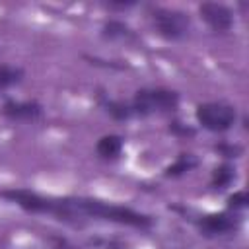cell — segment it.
<instances>
[{
  "label": "cell",
  "mask_w": 249,
  "mask_h": 249,
  "mask_svg": "<svg viewBox=\"0 0 249 249\" xmlns=\"http://www.w3.org/2000/svg\"><path fill=\"white\" fill-rule=\"evenodd\" d=\"M0 198L18 204L29 214H49L58 220H101L136 230H150L154 226L150 214L91 196H45L29 189L12 187L0 191Z\"/></svg>",
  "instance_id": "6da1fadb"
},
{
  "label": "cell",
  "mask_w": 249,
  "mask_h": 249,
  "mask_svg": "<svg viewBox=\"0 0 249 249\" xmlns=\"http://www.w3.org/2000/svg\"><path fill=\"white\" fill-rule=\"evenodd\" d=\"M181 95L169 88H140L130 101L132 117L171 115L179 109Z\"/></svg>",
  "instance_id": "7a4b0ae2"
},
{
  "label": "cell",
  "mask_w": 249,
  "mask_h": 249,
  "mask_svg": "<svg viewBox=\"0 0 249 249\" xmlns=\"http://www.w3.org/2000/svg\"><path fill=\"white\" fill-rule=\"evenodd\" d=\"M150 21L154 33H158L165 41H183L191 33V16L179 8L167 6H152L150 8Z\"/></svg>",
  "instance_id": "3957f363"
},
{
  "label": "cell",
  "mask_w": 249,
  "mask_h": 249,
  "mask_svg": "<svg viewBox=\"0 0 249 249\" xmlns=\"http://www.w3.org/2000/svg\"><path fill=\"white\" fill-rule=\"evenodd\" d=\"M195 119L200 128L214 132V134H222L233 128L237 121V111L233 105L224 103V101H206V103L196 105Z\"/></svg>",
  "instance_id": "277c9868"
},
{
  "label": "cell",
  "mask_w": 249,
  "mask_h": 249,
  "mask_svg": "<svg viewBox=\"0 0 249 249\" xmlns=\"http://www.w3.org/2000/svg\"><path fill=\"white\" fill-rule=\"evenodd\" d=\"M196 228L204 237H222L235 233L241 228V218L237 216V212H230V210L210 212L196 218Z\"/></svg>",
  "instance_id": "5b68a950"
},
{
  "label": "cell",
  "mask_w": 249,
  "mask_h": 249,
  "mask_svg": "<svg viewBox=\"0 0 249 249\" xmlns=\"http://www.w3.org/2000/svg\"><path fill=\"white\" fill-rule=\"evenodd\" d=\"M198 16L214 33H228L233 27V12L222 2H202Z\"/></svg>",
  "instance_id": "8992f818"
},
{
  "label": "cell",
  "mask_w": 249,
  "mask_h": 249,
  "mask_svg": "<svg viewBox=\"0 0 249 249\" xmlns=\"http://www.w3.org/2000/svg\"><path fill=\"white\" fill-rule=\"evenodd\" d=\"M0 113L8 119V121H16V123H33L39 121L45 113L43 105L35 99H6L2 103Z\"/></svg>",
  "instance_id": "52a82bcc"
},
{
  "label": "cell",
  "mask_w": 249,
  "mask_h": 249,
  "mask_svg": "<svg viewBox=\"0 0 249 249\" xmlns=\"http://www.w3.org/2000/svg\"><path fill=\"white\" fill-rule=\"evenodd\" d=\"M200 165V160L193 154V152H181L165 169H163V177L167 179H175V177H181L193 169H196Z\"/></svg>",
  "instance_id": "ba28073f"
},
{
  "label": "cell",
  "mask_w": 249,
  "mask_h": 249,
  "mask_svg": "<svg viewBox=\"0 0 249 249\" xmlns=\"http://www.w3.org/2000/svg\"><path fill=\"white\" fill-rule=\"evenodd\" d=\"M124 138L121 134H103L95 142V154L101 160H117L123 154Z\"/></svg>",
  "instance_id": "9c48e42d"
},
{
  "label": "cell",
  "mask_w": 249,
  "mask_h": 249,
  "mask_svg": "<svg viewBox=\"0 0 249 249\" xmlns=\"http://www.w3.org/2000/svg\"><path fill=\"white\" fill-rule=\"evenodd\" d=\"M97 101L101 105V109L115 121H128L132 117V109H130V103L123 101V99H115V97H109L105 93H99L97 95Z\"/></svg>",
  "instance_id": "30bf717a"
},
{
  "label": "cell",
  "mask_w": 249,
  "mask_h": 249,
  "mask_svg": "<svg viewBox=\"0 0 249 249\" xmlns=\"http://www.w3.org/2000/svg\"><path fill=\"white\" fill-rule=\"evenodd\" d=\"M101 37L105 41H128L134 37V31L123 19H105L101 25Z\"/></svg>",
  "instance_id": "8fae6325"
},
{
  "label": "cell",
  "mask_w": 249,
  "mask_h": 249,
  "mask_svg": "<svg viewBox=\"0 0 249 249\" xmlns=\"http://www.w3.org/2000/svg\"><path fill=\"white\" fill-rule=\"evenodd\" d=\"M237 173H235V167L231 163H220L214 167L212 171V177H210V187L216 189V191H222V189H228L233 181H235Z\"/></svg>",
  "instance_id": "7c38bea8"
},
{
  "label": "cell",
  "mask_w": 249,
  "mask_h": 249,
  "mask_svg": "<svg viewBox=\"0 0 249 249\" xmlns=\"http://www.w3.org/2000/svg\"><path fill=\"white\" fill-rule=\"evenodd\" d=\"M25 72L19 66L14 64H0V91H6L14 86H18L23 80Z\"/></svg>",
  "instance_id": "4fadbf2b"
},
{
  "label": "cell",
  "mask_w": 249,
  "mask_h": 249,
  "mask_svg": "<svg viewBox=\"0 0 249 249\" xmlns=\"http://www.w3.org/2000/svg\"><path fill=\"white\" fill-rule=\"evenodd\" d=\"M167 130H169L175 138H181V140H189V138H193V136L196 134V128H195L193 124L183 123V121H179V119H173V121L167 124Z\"/></svg>",
  "instance_id": "5bb4252c"
},
{
  "label": "cell",
  "mask_w": 249,
  "mask_h": 249,
  "mask_svg": "<svg viewBox=\"0 0 249 249\" xmlns=\"http://www.w3.org/2000/svg\"><path fill=\"white\" fill-rule=\"evenodd\" d=\"M249 206V193L247 191H233L226 198V208L230 212H241Z\"/></svg>",
  "instance_id": "9a60e30c"
},
{
  "label": "cell",
  "mask_w": 249,
  "mask_h": 249,
  "mask_svg": "<svg viewBox=\"0 0 249 249\" xmlns=\"http://www.w3.org/2000/svg\"><path fill=\"white\" fill-rule=\"evenodd\" d=\"M216 152L226 160H235L241 156V146L231 144V142H220V144H216Z\"/></svg>",
  "instance_id": "2e32d148"
},
{
  "label": "cell",
  "mask_w": 249,
  "mask_h": 249,
  "mask_svg": "<svg viewBox=\"0 0 249 249\" xmlns=\"http://www.w3.org/2000/svg\"><path fill=\"white\" fill-rule=\"evenodd\" d=\"M105 8H109V10H126V8H132V6H136V2H105L103 4Z\"/></svg>",
  "instance_id": "e0dca14e"
}]
</instances>
